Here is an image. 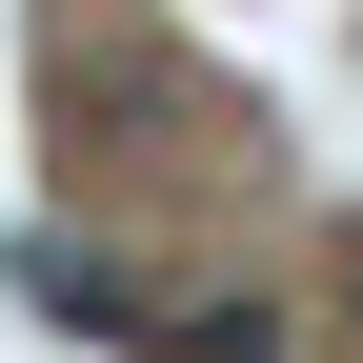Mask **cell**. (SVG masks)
<instances>
[{
	"label": "cell",
	"mask_w": 363,
	"mask_h": 363,
	"mask_svg": "<svg viewBox=\"0 0 363 363\" xmlns=\"http://www.w3.org/2000/svg\"><path fill=\"white\" fill-rule=\"evenodd\" d=\"M21 303H40V323H81V343H162V303L121 283V262H81V242H61V262H21Z\"/></svg>",
	"instance_id": "6da1fadb"
},
{
	"label": "cell",
	"mask_w": 363,
	"mask_h": 363,
	"mask_svg": "<svg viewBox=\"0 0 363 363\" xmlns=\"http://www.w3.org/2000/svg\"><path fill=\"white\" fill-rule=\"evenodd\" d=\"M162 363H283V323H262V303H182Z\"/></svg>",
	"instance_id": "7a4b0ae2"
},
{
	"label": "cell",
	"mask_w": 363,
	"mask_h": 363,
	"mask_svg": "<svg viewBox=\"0 0 363 363\" xmlns=\"http://www.w3.org/2000/svg\"><path fill=\"white\" fill-rule=\"evenodd\" d=\"M343 343H363V242H343Z\"/></svg>",
	"instance_id": "3957f363"
}]
</instances>
